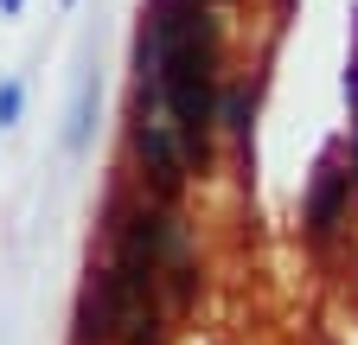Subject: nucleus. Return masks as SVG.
<instances>
[{
  "mask_svg": "<svg viewBox=\"0 0 358 345\" xmlns=\"http://www.w3.org/2000/svg\"><path fill=\"white\" fill-rule=\"evenodd\" d=\"M134 154H141V179L160 198H179V186H186V154H179V141H173L166 109L134 115Z\"/></svg>",
  "mask_w": 358,
  "mask_h": 345,
  "instance_id": "1",
  "label": "nucleus"
},
{
  "mask_svg": "<svg viewBox=\"0 0 358 345\" xmlns=\"http://www.w3.org/2000/svg\"><path fill=\"white\" fill-rule=\"evenodd\" d=\"M345 205H352V172L327 160L320 179H313V192H307V237L327 243V237L339 230V218H345Z\"/></svg>",
  "mask_w": 358,
  "mask_h": 345,
  "instance_id": "2",
  "label": "nucleus"
},
{
  "mask_svg": "<svg viewBox=\"0 0 358 345\" xmlns=\"http://www.w3.org/2000/svg\"><path fill=\"white\" fill-rule=\"evenodd\" d=\"M96 103H103V77H96V64H83L77 90H71V122H64V147L71 154H83L90 135H96Z\"/></svg>",
  "mask_w": 358,
  "mask_h": 345,
  "instance_id": "3",
  "label": "nucleus"
},
{
  "mask_svg": "<svg viewBox=\"0 0 358 345\" xmlns=\"http://www.w3.org/2000/svg\"><path fill=\"white\" fill-rule=\"evenodd\" d=\"M77 345H115L109 294H103V281H96V275L83 281V300H77Z\"/></svg>",
  "mask_w": 358,
  "mask_h": 345,
  "instance_id": "4",
  "label": "nucleus"
},
{
  "mask_svg": "<svg viewBox=\"0 0 358 345\" xmlns=\"http://www.w3.org/2000/svg\"><path fill=\"white\" fill-rule=\"evenodd\" d=\"M250 115H256V96H250V83H243V90H224L217 96V122L224 128H231V135L250 147Z\"/></svg>",
  "mask_w": 358,
  "mask_h": 345,
  "instance_id": "5",
  "label": "nucleus"
},
{
  "mask_svg": "<svg viewBox=\"0 0 358 345\" xmlns=\"http://www.w3.org/2000/svg\"><path fill=\"white\" fill-rule=\"evenodd\" d=\"M20 109H26V90H20L13 77H0V128H13V122H20Z\"/></svg>",
  "mask_w": 358,
  "mask_h": 345,
  "instance_id": "6",
  "label": "nucleus"
},
{
  "mask_svg": "<svg viewBox=\"0 0 358 345\" xmlns=\"http://www.w3.org/2000/svg\"><path fill=\"white\" fill-rule=\"evenodd\" d=\"M352 32H358V13H352ZM345 96H352V109H358V52H352V64H345Z\"/></svg>",
  "mask_w": 358,
  "mask_h": 345,
  "instance_id": "7",
  "label": "nucleus"
},
{
  "mask_svg": "<svg viewBox=\"0 0 358 345\" xmlns=\"http://www.w3.org/2000/svg\"><path fill=\"white\" fill-rule=\"evenodd\" d=\"M20 7H26V0H0V13H7V20H13V13H20Z\"/></svg>",
  "mask_w": 358,
  "mask_h": 345,
  "instance_id": "8",
  "label": "nucleus"
},
{
  "mask_svg": "<svg viewBox=\"0 0 358 345\" xmlns=\"http://www.w3.org/2000/svg\"><path fill=\"white\" fill-rule=\"evenodd\" d=\"M352 166H358V160H352Z\"/></svg>",
  "mask_w": 358,
  "mask_h": 345,
  "instance_id": "9",
  "label": "nucleus"
}]
</instances>
